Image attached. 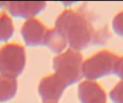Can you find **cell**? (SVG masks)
<instances>
[{"mask_svg": "<svg viewBox=\"0 0 123 103\" xmlns=\"http://www.w3.org/2000/svg\"><path fill=\"white\" fill-rule=\"evenodd\" d=\"M95 17L84 8L65 10L58 15L55 27L67 40L71 49L80 52L91 45H103L110 38L107 26L96 28Z\"/></svg>", "mask_w": 123, "mask_h": 103, "instance_id": "cell-1", "label": "cell"}, {"mask_svg": "<svg viewBox=\"0 0 123 103\" xmlns=\"http://www.w3.org/2000/svg\"><path fill=\"white\" fill-rule=\"evenodd\" d=\"M83 56L80 52L67 49L53 59L54 73L69 86L78 83L83 77L82 74Z\"/></svg>", "mask_w": 123, "mask_h": 103, "instance_id": "cell-2", "label": "cell"}, {"mask_svg": "<svg viewBox=\"0 0 123 103\" xmlns=\"http://www.w3.org/2000/svg\"><path fill=\"white\" fill-rule=\"evenodd\" d=\"M26 65V52L18 43H6L0 47V75L16 78Z\"/></svg>", "mask_w": 123, "mask_h": 103, "instance_id": "cell-3", "label": "cell"}, {"mask_svg": "<svg viewBox=\"0 0 123 103\" xmlns=\"http://www.w3.org/2000/svg\"><path fill=\"white\" fill-rule=\"evenodd\" d=\"M119 56L110 51H100L83 61L82 74L87 81H96L98 78L110 75L115 71V67Z\"/></svg>", "mask_w": 123, "mask_h": 103, "instance_id": "cell-4", "label": "cell"}, {"mask_svg": "<svg viewBox=\"0 0 123 103\" xmlns=\"http://www.w3.org/2000/svg\"><path fill=\"white\" fill-rule=\"evenodd\" d=\"M68 85L55 73L47 75L40 81L38 92L43 103H57Z\"/></svg>", "mask_w": 123, "mask_h": 103, "instance_id": "cell-5", "label": "cell"}, {"mask_svg": "<svg viewBox=\"0 0 123 103\" xmlns=\"http://www.w3.org/2000/svg\"><path fill=\"white\" fill-rule=\"evenodd\" d=\"M48 28L38 18L27 19L23 24L21 29V34L24 39V42L28 46H40L43 45L45 33Z\"/></svg>", "mask_w": 123, "mask_h": 103, "instance_id": "cell-6", "label": "cell"}, {"mask_svg": "<svg viewBox=\"0 0 123 103\" xmlns=\"http://www.w3.org/2000/svg\"><path fill=\"white\" fill-rule=\"evenodd\" d=\"M4 6L12 15L13 17H18V18H34L36 15H38L40 12L44 10L47 6L45 2H4Z\"/></svg>", "mask_w": 123, "mask_h": 103, "instance_id": "cell-7", "label": "cell"}, {"mask_svg": "<svg viewBox=\"0 0 123 103\" xmlns=\"http://www.w3.org/2000/svg\"><path fill=\"white\" fill-rule=\"evenodd\" d=\"M78 98L81 103H106L107 96L98 83L83 81L78 87Z\"/></svg>", "mask_w": 123, "mask_h": 103, "instance_id": "cell-8", "label": "cell"}, {"mask_svg": "<svg viewBox=\"0 0 123 103\" xmlns=\"http://www.w3.org/2000/svg\"><path fill=\"white\" fill-rule=\"evenodd\" d=\"M67 40L66 38L58 31L56 28H48L45 33L43 45L49 47L50 51L54 54H62L67 46Z\"/></svg>", "mask_w": 123, "mask_h": 103, "instance_id": "cell-9", "label": "cell"}, {"mask_svg": "<svg viewBox=\"0 0 123 103\" xmlns=\"http://www.w3.org/2000/svg\"><path fill=\"white\" fill-rule=\"evenodd\" d=\"M17 92L16 78L0 75V103L10 101Z\"/></svg>", "mask_w": 123, "mask_h": 103, "instance_id": "cell-10", "label": "cell"}, {"mask_svg": "<svg viewBox=\"0 0 123 103\" xmlns=\"http://www.w3.org/2000/svg\"><path fill=\"white\" fill-rule=\"evenodd\" d=\"M14 33L11 17L6 12H0V42H8Z\"/></svg>", "mask_w": 123, "mask_h": 103, "instance_id": "cell-11", "label": "cell"}, {"mask_svg": "<svg viewBox=\"0 0 123 103\" xmlns=\"http://www.w3.org/2000/svg\"><path fill=\"white\" fill-rule=\"evenodd\" d=\"M109 98L112 103H123V81L119 82L111 89Z\"/></svg>", "mask_w": 123, "mask_h": 103, "instance_id": "cell-12", "label": "cell"}, {"mask_svg": "<svg viewBox=\"0 0 123 103\" xmlns=\"http://www.w3.org/2000/svg\"><path fill=\"white\" fill-rule=\"evenodd\" d=\"M112 29L116 34L123 37V11L119 12L112 19Z\"/></svg>", "mask_w": 123, "mask_h": 103, "instance_id": "cell-13", "label": "cell"}, {"mask_svg": "<svg viewBox=\"0 0 123 103\" xmlns=\"http://www.w3.org/2000/svg\"><path fill=\"white\" fill-rule=\"evenodd\" d=\"M113 73H115L118 77H120L123 81V57H119L117 63H116Z\"/></svg>", "mask_w": 123, "mask_h": 103, "instance_id": "cell-14", "label": "cell"}]
</instances>
